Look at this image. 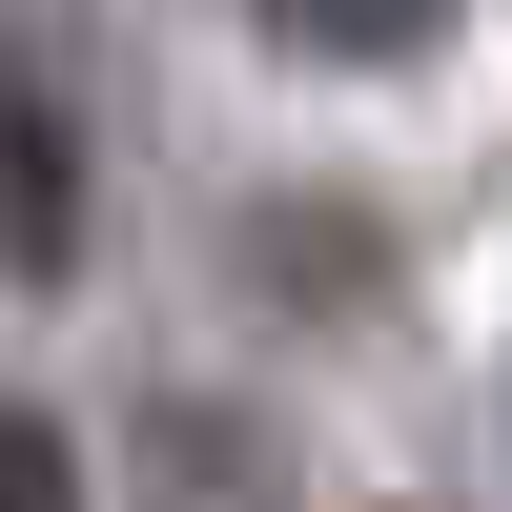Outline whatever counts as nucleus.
Segmentation results:
<instances>
[{"label": "nucleus", "instance_id": "2", "mask_svg": "<svg viewBox=\"0 0 512 512\" xmlns=\"http://www.w3.org/2000/svg\"><path fill=\"white\" fill-rule=\"evenodd\" d=\"M267 41H308V62H390V41H431L451 0H246Z\"/></svg>", "mask_w": 512, "mask_h": 512}, {"label": "nucleus", "instance_id": "1", "mask_svg": "<svg viewBox=\"0 0 512 512\" xmlns=\"http://www.w3.org/2000/svg\"><path fill=\"white\" fill-rule=\"evenodd\" d=\"M0 267L21 287H62L82 267V123H62V62H0Z\"/></svg>", "mask_w": 512, "mask_h": 512}, {"label": "nucleus", "instance_id": "3", "mask_svg": "<svg viewBox=\"0 0 512 512\" xmlns=\"http://www.w3.org/2000/svg\"><path fill=\"white\" fill-rule=\"evenodd\" d=\"M0 512H82V451H62V431H41V410H21V390H0Z\"/></svg>", "mask_w": 512, "mask_h": 512}]
</instances>
